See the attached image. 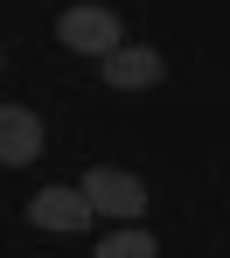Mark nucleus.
<instances>
[{"label": "nucleus", "instance_id": "nucleus-1", "mask_svg": "<svg viewBox=\"0 0 230 258\" xmlns=\"http://www.w3.org/2000/svg\"><path fill=\"white\" fill-rule=\"evenodd\" d=\"M77 188H84V196H91V210L112 216V223H133V216L146 210V181H139V174H126V168H91Z\"/></svg>", "mask_w": 230, "mask_h": 258}, {"label": "nucleus", "instance_id": "nucleus-2", "mask_svg": "<svg viewBox=\"0 0 230 258\" xmlns=\"http://www.w3.org/2000/svg\"><path fill=\"white\" fill-rule=\"evenodd\" d=\"M56 35H63V49H84V56H112V49H119V14H112V7H63Z\"/></svg>", "mask_w": 230, "mask_h": 258}, {"label": "nucleus", "instance_id": "nucleus-3", "mask_svg": "<svg viewBox=\"0 0 230 258\" xmlns=\"http://www.w3.org/2000/svg\"><path fill=\"white\" fill-rule=\"evenodd\" d=\"M98 70H105V84H112V91H154L161 77H168L161 49H139V42H119L105 63H98Z\"/></svg>", "mask_w": 230, "mask_h": 258}, {"label": "nucleus", "instance_id": "nucleus-4", "mask_svg": "<svg viewBox=\"0 0 230 258\" xmlns=\"http://www.w3.org/2000/svg\"><path fill=\"white\" fill-rule=\"evenodd\" d=\"M91 196H84V188H42V196H35V203H28V223H35V230H63V237H70V230H84V223H91Z\"/></svg>", "mask_w": 230, "mask_h": 258}, {"label": "nucleus", "instance_id": "nucleus-5", "mask_svg": "<svg viewBox=\"0 0 230 258\" xmlns=\"http://www.w3.org/2000/svg\"><path fill=\"white\" fill-rule=\"evenodd\" d=\"M42 154V119L21 105H0V168H28Z\"/></svg>", "mask_w": 230, "mask_h": 258}, {"label": "nucleus", "instance_id": "nucleus-6", "mask_svg": "<svg viewBox=\"0 0 230 258\" xmlns=\"http://www.w3.org/2000/svg\"><path fill=\"white\" fill-rule=\"evenodd\" d=\"M98 258H161V244H154V230H112Z\"/></svg>", "mask_w": 230, "mask_h": 258}, {"label": "nucleus", "instance_id": "nucleus-7", "mask_svg": "<svg viewBox=\"0 0 230 258\" xmlns=\"http://www.w3.org/2000/svg\"><path fill=\"white\" fill-rule=\"evenodd\" d=\"M0 63H7V56H0Z\"/></svg>", "mask_w": 230, "mask_h": 258}]
</instances>
